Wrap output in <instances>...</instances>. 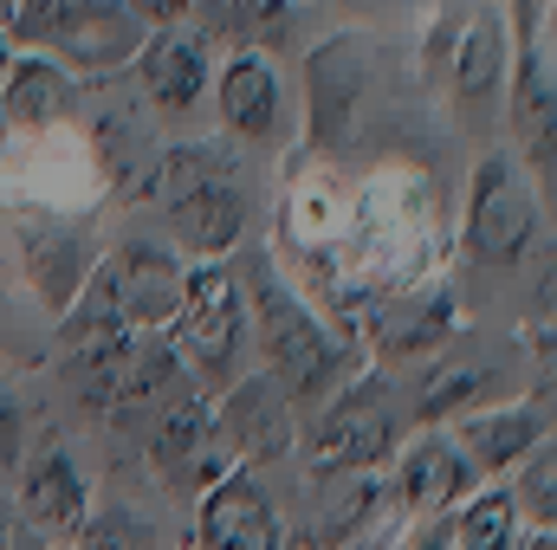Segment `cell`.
I'll return each instance as SVG.
<instances>
[{
  "instance_id": "obj_1",
  "label": "cell",
  "mask_w": 557,
  "mask_h": 550,
  "mask_svg": "<svg viewBox=\"0 0 557 550\" xmlns=\"http://www.w3.org/2000/svg\"><path fill=\"white\" fill-rule=\"evenodd\" d=\"M240 291H247L253 337H260V350H267V376L292 396V409H318L331 389H344V383L357 376L350 343L273 273V260H253L247 278H240Z\"/></svg>"
},
{
  "instance_id": "obj_2",
  "label": "cell",
  "mask_w": 557,
  "mask_h": 550,
  "mask_svg": "<svg viewBox=\"0 0 557 550\" xmlns=\"http://www.w3.org/2000/svg\"><path fill=\"white\" fill-rule=\"evenodd\" d=\"M162 208H169V247L201 266V260H227L247 240V188L240 168L221 142H162V168H156Z\"/></svg>"
},
{
  "instance_id": "obj_3",
  "label": "cell",
  "mask_w": 557,
  "mask_h": 550,
  "mask_svg": "<svg viewBox=\"0 0 557 550\" xmlns=\"http://www.w3.org/2000/svg\"><path fill=\"white\" fill-rule=\"evenodd\" d=\"M169 350L182 357L188 383L201 396H221L234 376H247L253 363V317H247V291H240V273L227 260H201L188 266V285H182V311L169 324Z\"/></svg>"
},
{
  "instance_id": "obj_4",
  "label": "cell",
  "mask_w": 557,
  "mask_h": 550,
  "mask_svg": "<svg viewBox=\"0 0 557 550\" xmlns=\"http://www.w3.org/2000/svg\"><path fill=\"white\" fill-rule=\"evenodd\" d=\"M7 39L59 59L72 78H111L137 59L143 26L124 0H13Z\"/></svg>"
},
{
  "instance_id": "obj_5",
  "label": "cell",
  "mask_w": 557,
  "mask_h": 550,
  "mask_svg": "<svg viewBox=\"0 0 557 550\" xmlns=\"http://www.w3.org/2000/svg\"><path fill=\"white\" fill-rule=\"evenodd\" d=\"M545 188L532 182V168L506 149L480 155L467 175V201H460V247L473 266H519L532 253V240L545 234Z\"/></svg>"
},
{
  "instance_id": "obj_6",
  "label": "cell",
  "mask_w": 557,
  "mask_h": 550,
  "mask_svg": "<svg viewBox=\"0 0 557 550\" xmlns=\"http://www.w3.org/2000/svg\"><path fill=\"white\" fill-rule=\"evenodd\" d=\"M305 453H311V473L318 479H337V473H376L403 434H396V409H389V383H376L370 370H357L344 389H331L318 402V421L311 434H298Z\"/></svg>"
},
{
  "instance_id": "obj_7",
  "label": "cell",
  "mask_w": 557,
  "mask_h": 550,
  "mask_svg": "<svg viewBox=\"0 0 557 550\" xmlns=\"http://www.w3.org/2000/svg\"><path fill=\"white\" fill-rule=\"evenodd\" d=\"M370 78H376V52L363 33H331L305 52V149L311 155L350 149V137L363 130Z\"/></svg>"
},
{
  "instance_id": "obj_8",
  "label": "cell",
  "mask_w": 557,
  "mask_h": 550,
  "mask_svg": "<svg viewBox=\"0 0 557 550\" xmlns=\"http://www.w3.org/2000/svg\"><path fill=\"white\" fill-rule=\"evenodd\" d=\"M182 285H188V260L156 247V240H124L117 253L98 260L91 273V298L131 330V337H169L175 311H182Z\"/></svg>"
},
{
  "instance_id": "obj_9",
  "label": "cell",
  "mask_w": 557,
  "mask_h": 550,
  "mask_svg": "<svg viewBox=\"0 0 557 550\" xmlns=\"http://www.w3.org/2000/svg\"><path fill=\"white\" fill-rule=\"evenodd\" d=\"M143 453H149L156 486L175 492V499H201L227 466H240V460L227 453V440H221V427H214V402H208L201 389H182L169 409L143 427Z\"/></svg>"
},
{
  "instance_id": "obj_10",
  "label": "cell",
  "mask_w": 557,
  "mask_h": 550,
  "mask_svg": "<svg viewBox=\"0 0 557 550\" xmlns=\"http://www.w3.org/2000/svg\"><path fill=\"white\" fill-rule=\"evenodd\" d=\"M13 240H20V273H26V291L65 317L78 304V291L98 273V234L85 221H65V208H20L13 214Z\"/></svg>"
},
{
  "instance_id": "obj_11",
  "label": "cell",
  "mask_w": 557,
  "mask_h": 550,
  "mask_svg": "<svg viewBox=\"0 0 557 550\" xmlns=\"http://www.w3.org/2000/svg\"><path fill=\"white\" fill-rule=\"evenodd\" d=\"M434 427H447V440L467 453L473 479H499L539 440H552V376L539 383L532 402H480V409H460V414H447V421H434Z\"/></svg>"
},
{
  "instance_id": "obj_12",
  "label": "cell",
  "mask_w": 557,
  "mask_h": 550,
  "mask_svg": "<svg viewBox=\"0 0 557 550\" xmlns=\"http://www.w3.org/2000/svg\"><path fill=\"white\" fill-rule=\"evenodd\" d=\"M208 402H214V427H221V440H227V453L240 466H267V460H285L298 447V409L267 370L234 376Z\"/></svg>"
},
{
  "instance_id": "obj_13",
  "label": "cell",
  "mask_w": 557,
  "mask_h": 550,
  "mask_svg": "<svg viewBox=\"0 0 557 550\" xmlns=\"http://www.w3.org/2000/svg\"><path fill=\"white\" fill-rule=\"evenodd\" d=\"M552 91H557V65H552V33L512 46V65H506V91H499V111H506V130L519 162L532 168V182L552 195Z\"/></svg>"
},
{
  "instance_id": "obj_14",
  "label": "cell",
  "mask_w": 557,
  "mask_h": 550,
  "mask_svg": "<svg viewBox=\"0 0 557 550\" xmlns=\"http://www.w3.org/2000/svg\"><path fill=\"white\" fill-rule=\"evenodd\" d=\"M195 550H285L273 492L260 486V466H227L195 499Z\"/></svg>"
},
{
  "instance_id": "obj_15",
  "label": "cell",
  "mask_w": 557,
  "mask_h": 550,
  "mask_svg": "<svg viewBox=\"0 0 557 550\" xmlns=\"http://www.w3.org/2000/svg\"><path fill=\"white\" fill-rule=\"evenodd\" d=\"M480 479H473V466H467V453L447 440V427H434L428 421V434H416L409 447H396V473H389V499H396V512L421 525V518H441V512H454L467 492H473Z\"/></svg>"
},
{
  "instance_id": "obj_16",
  "label": "cell",
  "mask_w": 557,
  "mask_h": 550,
  "mask_svg": "<svg viewBox=\"0 0 557 550\" xmlns=\"http://www.w3.org/2000/svg\"><path fill=\"white\" fill-rule=\"evenodd\" d=\"M208 91H214L221 130L234 142H273L285 130V72H278L273 52L234 46L221 59V72L208 78Z\"/></svg>"
},
{
  "instance_id": "obj_17",
  "label": "cell",
  "mask_w": 557,
  "mask_h": 550,
  "mask_svg": "<svg viewBox=\"0 0 557 550\" xmlns=\"http://www.w3.org/2000/svg\"><path fill=\"white\" fill-rule=\"evenodd\" d=\"M131 72H137V91L156 117H188V111L208 98L214 52H208V39L188 33V26H156V33H143Z\"/></svg>"
},
{
  "instance_id": "obj_18",
  "label": "cell",
  "mask_w": 557,
  "mask_h": 550,
  "mask_svg": "<svg viewBox=\"0 0 557 550\" xmlns=\"http://www.w3.org/2000/svg\"><path fill=\"white\" fill-rule=\"evenodd\" d=\"M506 65H512V33H506L499 13H473V20L454 26V46H447V98H454L460 124H480L486 111H499Z\"/></svg>"
},
{
  "instance_id": "obj_19",
  "label": "cell",
  "mask_w": 557,
  "mask_h": 550,
  "mask_svg": "<svg viewBox=\"0 0 557 550\" xmlns=\"http://www.w3.org/2000/svg\"><path fill=\"white\" fill-rule=\"evenodd\" d=\"M91 512V479L72 447H46L20 460V525L46 545H65Z\"/></svg>"
},
{
  "instance_id": "obj_20",
  "label": "cell",
  "mask_w": 557,
  "mask_h": 550,
  "mask_svg": "<svg viewBox=\"0 0 557 550\" xmlns=\"http://www.w3.org/2000/svg\"><path fill=\"white\" fill-rule=\"evenodd\" d=\"M0 117L13 137H52L78 117V78L46 52H13L0 72Z\"/></svg>"
},
{
  "instance_id": "obj_21",
  "label": "cell",
  "mask_w": 557,
  "mask_h": 550,
  "mask_svg": "<svg viewBox=\"0 0 557 550\" xmlns=\"http://www.w3.org/2000/svg\"><path fill=\"white\" fill-rule=\"evenodd\" d=\"M91 168L124 195V201H143L156 188V168H162V137L149 130L137 104H104L98 124H91Z\"/></svg>"
},
{
  "instance_id": "obj_22",
  "label": "cell",
  "mask_w": 557,
  "mask_h": 550,
  "mask_svg": "<svg viewBox=\"0 0 557 550\" xmlns=\"http://www.w3.org/2000/svg\"><path fill=\"white\" fill-rule=\"evenodd\" d=\"M454 330H460L454 291L434 285V291H416V298H403V304H383V317H376V350H383V357H434Z\"/></svg>"
},
{
  "instance_id": "obj_23",
  "label": "cell",
  "mask_w": 557,
  "mask_h": 550,
  "mask_svg": "<svg viewBox=\"0 0 557 550\" xmlns=\"http://www.w3.org/2000/svg\"><path fill=\"white\" fill-rule=\"evenodd\" d=\"M512 538H519V512L499 479H480L447 512V550H512Z\"/></svg>"
},
{
  "instance_id": "obj_24",
  "label": "cell",
  "mask_w": 557,
  "mask_h": 550,
  "mask_svg": "<svg viewBox=\"0 0 557 550\" xmlns=\"http://www.w3.org/2000/svg\"><path fill=\"white\" fill-rule=\"evenodd\" d=\"M221 33L278 59V46L292 39V0H221Z\"/></svg>"
},
{
  "instance_id": "obj_25",
  "label": "cell",
  "mask_w": 557,
  "mask_h": 550,
  "mask_svg": "<svg viewBox=\"0 0 557 550\" xmlns=\"http://www.w3.org/2000/svg\"><path fill=\"white\" fill-rule=\"evenodd\" d=\"M506 492H512L519 525H557V453H552V440H539V447L519 460V479H512Z\"/></svg>"
},
{
  "instance_id": "obj_26",
  "label": "cell",
  "mask_w": 557,
  "mask_h": 550,
  "mask_svg": "<svg viewBox=\"0 0 557 550\" xmlns=\"http://www.w3.org/2000/svg\"><path fill=\"white\" fill-rule=\"evenodd\" d=\"M59 550H149V525H143L131 505H98V499H91L85 525H78Z\"/></svg>"
},
{
  "instance_id": "obj_27",
  "label": "cell",
  "mask_w": 557,
  "mask_h": 550,
  "mask_svg": "<svg viewBox=\"0 0 557 550\" xmlns=\"http://www.w3.org/2000/svg\"><path fill=\"white\" fill-rule=\"evenodd\" d=\"M493 396H499V376H493V370H454V376H441V383L421 396V421H447V414L480 409V402H493Z\"/></svg>"
},
{
  "instance_id": "obj_28",
  "label": "cell",
  "mask_w": 557,
  "mask_h": 550,
  "mask_svg": "<svg viewBox=\"0 0 557 550\" xmlns=\"http://www.w3.org/2000/svg\"><path fill=\"white\" fill-rule=\"evenodd\" d=\"M26 460V409L13 396V383H0V473H13Z\"/></svg>"
},
{
  "instance_id": "obj_29",
  "label": "cell",
  "mask_w": 557,
  "mask_h": 550,
  "mask_svg": "<svg viewBox=\"0 0 557 550\" xmlns=\"http://www.w3.org/2000/svg\"><path fill=\"white\" fill-rule=\"evenodd\" d=\"M131 13H137L143 33H156V26H188L195 13H201V0H124Z\"/></svg>"
},
{
  "instance_id": "obj_30",
  "label": "cell",
  "mask_w": 557,
  "mask_h": 550,
  "mask_svg": "<svg viewBox=\"0 0 557 550\" xmlns=\"http://www.w3.org/2000/svg\"><path fill=\"white\" fill-rule=\"evenodd\" d=\"M7 59H13V39H7V26H0V72H7Z\"/></svg>"
},
{
  "instance_id": "obj_31",
  "label": "cell",
  "mask_w": 557,
  "mask_h": 550,
  "mask_svg": "<svg viewBox=\"0 0 557 550\" xmlns=\"http://www.w3.org/2000/svg\"><path fill=\"white\" fill-rule=\"evenodd\" d=\"M7 137H13V130H7V117H0V162H7Z\"/></svg>"
},
{
  "instance_id": "obj_32",
  "label": "cell",
  "mask_w": 557,
  "mask_h": 550,
  "mask_svg": "<svg viewBox=\"0 0 557 550\" xmlns=\"http://www.w3.org/2000/svg\"><path fill=\"white\" fill-rule=\"evenodd\" d=\"M331 550H389V545H331Z\"/></svg>"
},
{
  "instance_id": "obj_33",
  "label": "cell",
  "mask_w": 557,
  "mask_h": 550,
  "mask_svg": "<svg viewBox=\"0 0 557 550\" xmlns=\"http://www.w3.org/2000/svg\"><path fill=\"white\" fill-rule=\"evenodd\" d=\"M0 550H7V532H0Z\"/></svg>"
}]
</instances>
